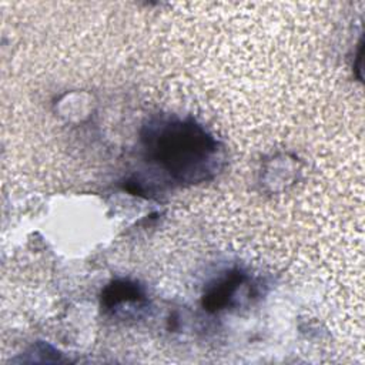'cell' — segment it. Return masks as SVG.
<instances>
[{"instance_id":"6da1fadb","label":"cell","mask_w":365,"mask_h":365,"mask_svg":"<svg viewBox=\"0 0 365 365\" xmlns=\"http://www.w3.org/2000/svg\"><path fill=\"white\" fill-rule=\"evenodd\" d=\"M144 157L174 182L197 184L221 168L218 140L194 118L158 117L141 130Z\"/></svg>"},{"instance_id":"7a4b0ae2","label":"cell","mask_w":365,"mask_h":365,"mask_svg":"<svg viewBox=\"0 0 365 365\" xmlns=\"http://www.w3.org/2000/svg\"><path fill=\"white\" fill-rule=\"evenodd\" d=\"M247 275L244 271L235 268L228 271L224 277L218 278L208 287L202 297V307L210 312H217L230 305L238 288L245 282Z\"/></svg>"},{"instance_id":"3957f363","label":"cell","mask_w":365,"mask_h":365,"mask_svg":"<svg viewBox=\"0 0 365 365\" xmlns=\"http://www.w3.org/2000/svg\"><path fill=\"white\" fill-rule=\"evenodd\" d=\"M144 298L143 289L137 282L130 279H115L111 281L101 292V307L108 311H114L117 307L140 302Z\"/></svg>"}]
</instances>
